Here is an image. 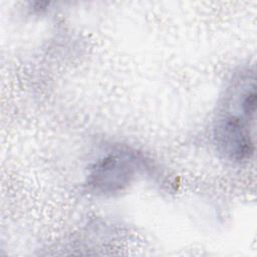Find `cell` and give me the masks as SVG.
Returning a JSON list of instances; mask_svg holds the SVG:
<instances>
[{
	"mask_svg": "<svg viewBox=\"0 0 257 257\" xmlns=\"http://www.w3.org/2000/svg\"><path fill=\"white\" fill-rule=\"evenodd\" d=\"M132 174L133 169L127 160L121 157H108L97 165L91 178L93 186L106 192L119 189Z\"/></svg>",
	"mask_w": 257,
	"mask_h": 257,
	"instance_id": "cell-1",
	"label": "cell"
}]
</instances>
